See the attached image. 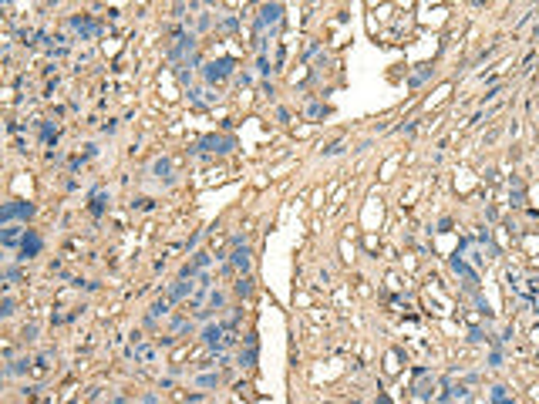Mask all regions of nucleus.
<instances>
[{"instance_id": "c85d7f7f", "label": "nucleus", "mask_w": 539, "mask_h": 404, "mask_svg": "<svg viewBox=\"0 0 539 404\" xmlns=\"http://www.w3.org/2000/svg\"><path fill=\"white\" fill-rule=\"evenodd\" d=\"M428 74H431V68H421V71H418V74H414V78H411V81H414V84H421V81H425V78H428Z\"/></svg>"}, {"instance_id": "423d86ee", "label": "nucleus", "mask_w": 539, "mask_h": 404, "mask_svg": "<svg viewBox=\"0 0 539 404\" xmlns=\"http://www.w3.org/2000/svg\"><path fill=\"white\" fill-rule=\"evenodd\" d=\"M280 17H283V3H263V7H260V20H256V27L280 24Z\"/></svg>"}, {"instance_id": "4be33fe9", "label": "nucleus", "mask_w": 539, "mask_h": 404, "mask_svg": "<svg viewBox=\"0 0 539 404\" xmlns=\"http://www.w3.org/2000/svg\"><path fill=\"white\" fill-rule=\"evenodd\" d=\"M10 313H14V300L3 296V303H0V317H10Z\"/></svg>"}, {"instance_id": "39448f33", "label": "nucleus", "mask_w": 539, "mask_h": 404, "mask_svg": "<svg viewBox=\"0 0 539 404\" xmlns=\"http://www.w3.org/2000/svg\"><path fill=\"white\" fill-rule=\"evenodd\" d=\"M199 152L202 148H209V152H229V148H236V138H219V135H206L202 141H196Z\"/></svg>"}, {"instance_id": "f03ea898", "label": "nucleus", "mask_w": 539, "mask_h": 404, "mask_svg": "<svg viewBox=\"0 0 539 404\" xmlns=\"http://www.w3.org/2000/svg\"><path fill=\"white\" fill-rule=\"evenodd\" d=\"M233 71H236V61H233V57H216V61L206 64L202 74H206V81H209V84H216V81H223V78H229Z\"/></svg>"}, {"instance_id": "9b49d317", "label": "nucleus", "mask_w": 539, "mask_h": 404, "mask_svg": "<svg viewBox=\"0 0 539 404\" xmlns=\"http://www.w3.org/2000/svg\"><path fill=\"white\" fill-rule=\"evenodd\" d=\"M452 269H455V273H462V276L468 279V286H475V283H479V276H475V273L468 269V263L462 260V256H452Z\"/></svg>"}, {"instance_id": "c756f323", "label": "nucleus", "mask_w": 539, "mask_h": 404, "mask_svg": "<svg viewBox=\"0 0 539 404\" xmlns=\"http://www.w3.org/2000/svg\"><path fill=\"white\" fill-rule=\"evenodd\" d=\"M310 115H313V118H324L327 108H324V105H310Z\"/></svg>"}, {"instance_id": "1a4fd4ad", "label": "nucleus", "mask_w": 539, "mask_h": 404, "mask_svg": "<svg viewBox=\"0 0 539 404\" xmlns=\"http://www.w3.org/2000/svg\"><path fill=\"white\" fill-rule=\"evenodd\" d=\"M189 293H192V283H189L185 276H179V283H172V286H169V300L175 303V300H185Z\"/></svg>"}, {"instance_id": "20e7f679", "label": "nucleus", "mask_w": 539, "mask_h": 404, "mask_svg": "<svg viewBox=\"0 0 539 404\" xmlns=\"http://www.w3.org/2000/svg\"><path fill=\"white\" fill-rule=\"evenodd\" d=\"M17 250H20V260H34V256L44 250V236L34 233V229H27V233H24V243H20Z\"/></svg>"}, {"instance_id": "412c9836", "label": "nucleus", "mask_w": 539, "mask_h": 404, "mask_svg": "<svg viewBox=\"0 0 539 404\" xmlns=\"http://www.w3.org/2000/svg\"><path fill=\"white\" fill-rule=\"evenodd\" d=\"M216 384H219V377H216V374H202V377H199V388H216Z\"/></svg>"}, {"instance_id": "6e6552de", "label": "nucleus", "mask_w": 539, "mask_h": 404, "mask_svg": "<svg viewBox=\"0 0 539 404\" xmlns=\"http://www.w3.org/2000/svg\"><path fill=\"white\" fill-rule=\"evenodd\" d=\"M24 233H27V229H20V226H7V229L0 233V243H3L7 250H14V246L24 243Z\"/></svg>"}, {"instance_id": "7c9ffc66", "label": "nucleus", "mask_w": 539, "mask_h": 404, "mask_svg": "<svg viewBox=\"0 0 539 404\" xmlns=\"http://www.w3.org/2000/svg\"><path fill=\"white\" fill-rule=\"evenodd\" d=\"M3 279H14V283H17V279H20V269H17V266H10V269L3 273Z\"/></svg>"}, {"instance_id": "9d476101", "label": "nucleus", "mask_w": 539, "mask_h": 404, "mask_svg": "<svg viewBox=\"0 0 539 404\" xmlns=\"http://www.w3.org/2000/svg\"><path fill=\"white\" fill-rule=\"evenodd\" d=\"M418 384H414V398H431V388H435V377H428V371H418Z\"/></svg>"}, {"instance_id": "5701e85b", "label": "nucleus", "mask_w": 539, "mask_h": 404, "mask_svg": "<svg viewBox=\"0 0 539 404\" xmlns=\"http://www.w3.org/2000/svg\"><path fill=\"white\" fill-rule=\"evenodd\" d=\"M216 307H223V293H219V290L209 293V310H216Z\"/></svg>"}, {"instance_id": "393cba45", "label": "nucleus", "mask_w": 539, "mask_h": 404, "mask_svg": "<svg viewBox=\"0 0 539 404\" xmlns=\"http://www.w3.org/2000/svg\"><path fill=\"white\" fill-rule=\"evenodd\" d=\"M219 27H223V30H236V27H240V20H236V17H226Z\"/></svg>"}, {"instance_id": "6ab92c4d", "label": "nucleus", "mask_w": 539, "mask_h": 404, "mask_svg": "<svg viewBox=\"0 0 539 404\" xmlns=\"http://www.w3.org/2000/svg\"><path fill=\"white\" fill-rule=\"evenodd\" d=\"M209 260H213L209 253H196V260H192V263H189V266H192V269H196V273H199L202 266H209Z\"/></svg>"}, {"instance_id": "aec40b11", "label": "nucleus", "mask_w": 539, "mask_h": 404, "mask_svg": "<svg viewBox=\"0 0 539 404\" xmlns=\"http://www.w3.org/2000/svg\"><path fill=\"white\" fill-rule=\"evenodd\" d=\"M236 293H240V296H250V293H253V279H250V276H243L240 283H236Z\"/></svg>"}, {"instance_id": "dca6fc26", "label": "nucleus", "mask_w": 539, "mask_h": 404, "mask_svg": "<svg viewBox=\"0 0 539 404\" xmlns=\"http://www.w3.org/2000/svg\"><path fill=\"white\" fill-rule=\"evenodd\" d=\"M240 364L243 367H253L256 364V344H246V350H240Z\"/></svg>"}, {"instance_id": "a878e982", "label": "nucleus", "mask_w": 539, "mask_h": 404, "mask_svg": "<svg viewBox=\"0 0 539 404\" xmlns=\"http://www.w3.org/2000/svg\"><path fill=\"white\" fill-rule=\"evenodd\" d=\"M172 327H175V334H185V330H192V323H189V320H175Z\"/></svg>"}, {"instance_id": "4468645a", "label": "nucleus", "mask_w": 539, "mask_h": 404, "mask_svg": "<svg viewBox=\"0 0 539 404\" xmlns=\"http://www.w3.org/2000/svg\"><path fill=\"white\" fill-rule=\"evenodd\" d=\"M132 357H135V361H152V357H155V347H148V344H135V350H132Z\"/></svg>"}, {"instance_id": "f3484780", "label": "nucleus", "mask_w": 539, "mask_h": 404, "mask_svg": "<svg viewBox=\"0 0 539 404\" xmlns=\"http://www.w3.org/2000/svg\"><path fill=\"white\" fill-rule=\"evenodd\" d=\"M169 168H172L169 158H155V162H152V172H155L158 179H162V175H169Z\"/></svg>"}, {"instance_id": "7ed1b4c3", "label": "nucleus", "mask_w": 539, "mask_h": 404, "mask_svg": "<svg viewBox=\"0 0 539 404\" xmlns=\"http://www.w3.org/2000/svg\"><path fill=\"white\" fill-rule=\"evenodd\" d=\"M30 216H34V206L30 202H10V206L0 209V223H14V219H24L27 223Z\"/></svg>"}, {"instance_id": "b1692460", "label": "nucleus", "mask_w": 539, "mask_h": 404, "mask_svg": "<svg viewBox=\"0 0 539 404\" xmlns=\"http://www.w3.org/2000/svg\"><path fill=\"white\" fill-rule=\"evenodd\" d=\"M341 152H344V141H334V145L324 148V155H341Z\"/></svg>"}, {"instance_id": "ddd939ff", "label": "nucleus", "mask_w": 539, "mask_h": 404, "mask_svg": "<svg viewBox=\"0 0 539 404\" xmlns=\"http://www.w3.org/2000/svg\"><path fill=\"white\" fill-rule=\"evenodd\" d=\"M41 141L51 148V145H57V128H51V122H41Z\"/></svg>"}, {"instance_id": "f8f14e48", "label": "nucleus", "mask_w": 539, "mask_h": 404, "mask_svg": "<svg viewBox=\"0 0 539 404\" xmlns=\"http://www.w3.org/2000/svg\"><path fill=\"white\" fill-rule=\"evenodd\" d=\"M233 266L243 269V273H250V250H246V246H236V250H233Z\"/></svg>"}, {"instance_id": "0eeeda50", "label": "nucleus", "mask_w": 539, "mask_h": 404, "mask_svg": "<svg viewBox=\"0 0 539 404\" xmlns=\"http://www.w3.org/2000/svg\"><path fill=\"white\" fill-rule=\"evenodd\" d=\"M88 209H91L95 219H101V212L108 209V189H105V185H95V189H91V206H88Z\"/></svg>"}, {"instance_id": "2eb2a0df", "label": "nucleus", "mask_w": 539, "mask_h": 404, "mask_svg": "<svg viewBox=\"0 0 539 404\" xmlns=\"http://www.w3.org/2000/svg\"><path fill=\"white\" fill-rule=\"evenodd\" d=\"M169 307H172L169 296H165V300H155V303H152V310H148V317H152V320H158V317H165V313H169Z\"/></svg>"}, {"instance_id": "cd10ccee", "label": "nucleus", "mask_w": 539, "mask_h": 404, "mask_svg": "<svg viewBox=\"0 0 539 404\" xmlns=\"http://www.w3.org/2000/svg\"><path fill=\"white\" fill-rule=\"evenodd\" d=\"M509 394H506V388H492V401H506Z\"/></svg>"}, {"instance_id": "bb28decb", "label": "nucleus", "mask_w": 539, "mask_h": 404, "mask_svg": "<svg viewBox=\"0 0 539 404\" xmlns=\"http://www.w3.org/2000/svg\"><path fill=\"white\" fill-rule=\"evenodd\" d=\"M256 68H260V74H270V61L263 54H260V61H256Z\"/></svg>"}, {"instance_id": "f257e3e1", "label": "nucleus", "mask_w": 539, "mask_h": 404, "mask_svg": "<svg viewBox=\"0 0 539 404\" xmlns=\"http://www.w3.org/2000/svg\"><path fill=\"white\" fill-rule=\"evenodd\" d=\"M68 27L78 30V34H81V41H88V37H98L101 30H105V24H101V20H91L88 14H74L71 20H68Z\"/></svg>"}, {"instance_id": "a211bd4d", "label": "nucleus", "mask_w": 539, "mask_h": 404, "mask_svg": "<svg viewBox=\"0 0 539 404\" xmlns=\"http://www.w3.org/2000/svg\"><path fill=\"white\" fill-rule=\"evenodd\" d=\"M27 367H30V361H27V357H20V361H14L10 367H7V374H24Z\"/></svg>"}, {"instance_id": "2f4dec72", "label": "nucleus", "mask_w": 539, "mask_h": 404, "mask_svg": "<svg viewBox=\"0 0 539 404\" xmlns=\"http://www.w3.org/2000/svg\"><path fill=\"white\" fill-rule=\"evenodd\" d=\"M236 84H240V88H250V84H253V78H250V74H240V78H236Z\"/></svg>"}]
</instances>
